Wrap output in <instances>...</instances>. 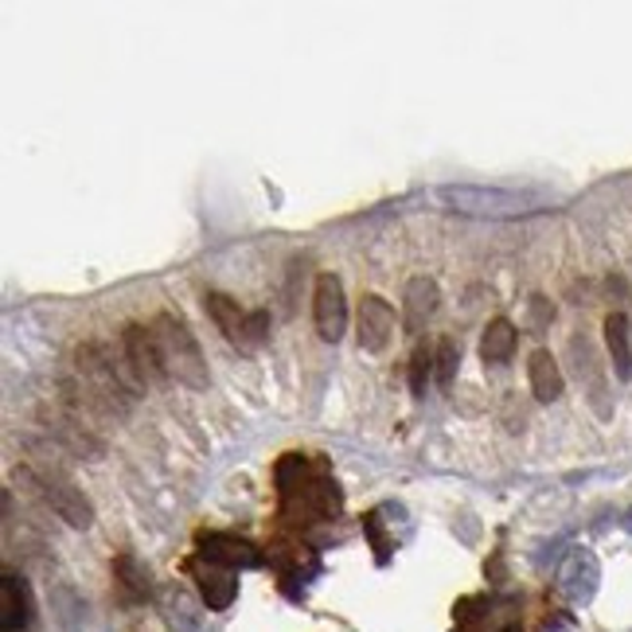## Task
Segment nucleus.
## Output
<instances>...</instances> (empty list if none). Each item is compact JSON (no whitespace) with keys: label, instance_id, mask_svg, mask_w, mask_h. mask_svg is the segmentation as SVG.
Returning <instances> with one entry per match:
<instances>
[{"label":"nucleus","instance_id":"9d476101","mask_svg":"<svg viewBox=\"0 0 632 632\" xmlns=\"http://www.w3.org/2000/svg\"><path fill=\"white\" fill-rule=\"evenodd\" d=\"M199 578V593H204L207 609H227L230 601H235V593H239V578H235V570H222V567H199L196 570Z\"/></svg>","mask_w":632,"mask_h":632},{"label":"nucleus","instance_id":"ddd939ff","mask_svg":"<svg viewBox=\"0 0 632 632\" xmlns=\"http://www.w3.org/2000/svg\"><path fill=\"white\" fill-rule=\"evenodd\" d=\"M605 344H609V360H613L617 379L632 375V344H629V321L621 312H613L605 321Z\"/></svg>","mask_w":632,"mask_h":632},{"label":"nucleus","instance_id":"f3484780","mask_svg":"<svg viewBox=\"0 0 632 632\" xmlns=\"http://www.w3.org/2000/svg\"><path fill=\"white\" fill-rule=\"evenodd\" d=\"M531 309H535V329H542V324H547L550 317H555V309H550V304L542 301V297H531Z\"/></svg>","mask_w":632,"mask_h":632},{"label":"nucleus","instance_id":"0eeeda50","mask_svg":"<svg viewBox=\"0 0 632 632\" xmlns=\"http://www.w3.org/2000/svg\"><path fill=\"white\" fill-rule=\"evenodd\" d=\"M355 332H360V348H367V352H383L386 340H391V332H394L391 304L375 293L363 297L360 312H355Z\"/></svg>","mask_w":632,"mask_h":632},{"label":"nucleus","instance_id":"39448f33","mask_svg":"<svg viewBox=\"0 0 632 632\" xmlns=\"http://www.w3.org/2000/svg\"><path fill=\"white\" fill-rule=\"evenodd\" d=\"M199 555H204V562L222 570H255L258 562H262L255 542L239 539V535H222V531L199 535Z\"/></svg>","mask_w":632,"mask_h":632},{"label":"nucleus","instance_id":"423d86ee","mask_svg":"<svg viewBox=\"0 0 632 632\" xmlns=\"http://www.w3.org/2000/svg\"><path fill=\"white\" fill-rule=\"evenodd\" d=\"M40 485H43V496L51 500V508L59 511V516L66 519V524H74V527H91V504L83 500V493L71 485V480L63 477V473H55V468H43L40 473Z\"/></svg>","mask_w":632,"mask_h":632},{"label":"nucleus","instance_id":"a211bd4d","mask_svg":"<svg viewBox=\"0 0 632 632\" xmlns=\"http://www.w3.org/2000/svg\"><path fill=\"white\" fill-rule=\"evenodd\" d=\"M629 519H632V511H629Z\"/></svg>","mask_w":632,"mask_h":632},{"label":"nucleus","instance_id":"dca6fc26","mask_svg":"<svg viewBox=\"0 0 632 632\" xmlns=\"http://www.w3.org/2000/svg\"><path fill=\"white\" fill-rule=\"evenodd\" d=\"M429 363H434V355H429L426 348H418V352H414V360H411V386H414V394H422V391H426Z\"/></svg>","mask_w":632,"mask_h":632},{"label":"nucleus","instance_id":"20e7f679","mask_svg":"<svg viewBox=\"0 0 632 632\" xmlns=\"http://www.w3.org/2000/svg\"><path fill=\"white\" fill-rule=\"evenodd\" d=\"M122 344H125V355H129V367H133V379H137V386L168 379L165 355H160V344H156L153 329L129 324V329H125V336H122Z\"/></svg>","mask_w":632,"mask_h":632},{"label":"nucleus","instance_id":"f8f14e48","mask_svg":"<svg viewBox=\"0 0 632 632\" xmlns=\"http://www.w3.org/2000/svg\"><path fill=\"white\" fill-rule=\"evenodd\" d=\"M527 375H531V391L539 403H555V398H562V371L559 363H555V355L550 352H535L531 363H527Z\"/></svg>","mask_w":632,"mask_h":632},{"label":"nucleus","instance_id":"9b49d317","mask_svg":"<svg viewBox=\"0 0 632 632\" xmlns=\"http://www.w3.org/2000/svg\"><path fill=\"white\" fill-rule=\"evenodd\" d=\"M406 332H418L422 324L429 321L437 312V286L429 278H414L411 286H406Z\"/></svg>","mask_w":632,"mask_h":632},{"label":"nucleus","instance_id":"6e6552de","mask_svg":"<svg viewBox=\"0 0 632 632\" xmlns=\"http://www.w3.org/2000/svg\"><path fill=\"white\" fill-rule=\"evenodd\" d=\"M598 578H601V570L590 550H570L567 562H562V570H559V590L567 593L570 601L586 605V601L593 598V590H598Z\"/></svg>","mask_w":632,"mask_h":632},{"label":"nucleus","instance_id":"7ed1b4c3","mask_svg":"<svg viewBox=\"0 0 632 632\" xmlns=\"http://www.w3.org/2000/svg\"><path fill=\"white\" fill-rule=\"evenodd\" d=\"M312 317H317V332L321 340L336 344L348 329V301H344V286H340L336 273H321L317 289H312Z\"/></svg>","mask_w":632,"mask_h":632},{"label":"nucleus","instance_id":"f03ea898","mask_svg":"<svg viewBox=\"0 0 632 632\" xmlns=\"http://www.w3.org/2000/svg\"><path fill=\"white\" fill-rule=\"evenodd\" d=\"M207 312H211V321L219 324L222 336L242 352H250L270 336V312H242L239 301H230L227 293H207Z\"/></svg>","mask_w":632,"mask_h":632},{"label":"nucleus","instance_id":"1a4fd4ad","mask_svg":"<svg viewBox=\"0 0 632 632\" xmlns=\"http://www.w3.org/2000/svg\"><path fill=\"white\" fill-rule=\"evenodd\" d=\"M28 613H32V605H28L24 582L17 574H4V582H0V629L20 632L28 624Z\"/></svg>","mask_w":632,"mask_h":632},{"label":"nucleus","instance_id":"2eb2a0df","mask_svg":"<svg viewBox=\"0 0 632 632\" xmlns=\"http://www.w3.org/2000/svg\"><path fill=\"white\" fill-rule=\"evenodd\" d=\"M457 344H453L449 336L442 340V344H437V383L442 386H449L453 383V371H457Z\"/></svg>","mask_w":632,"mask_h":632},{"label":"nucleus","instance_id":"f257e3e1","mask_svg":"<svg viewBox=\"0 0 632 632\" xmlns=\"http://www.w3.org/2000/svg\"><path fill=\"white\" fill-rule=\"evenodd\" d=\"M153 336L160 344V355H165L168 379H180L188 386H207V363L204 352H199L196 336L188 332V324L173 312H160L153 321Z\"/></svg>","mask_w":632,"mask_h":632},{"label":"nucleus","instance_id":"4468645a","mask_svg":"<svg viewBox=\"0 0 632 632\" xmlns=\"http://www.w3.org/2000/svg\"><path fill=\"white\" fill-rule=\"evenodd\" d=\"M511 352H516V324L496 317V321L485 329L480 355H485V363H504V360H511Z\"/></svg>","mask_w":632,"mask_h":632}]
</instances>
